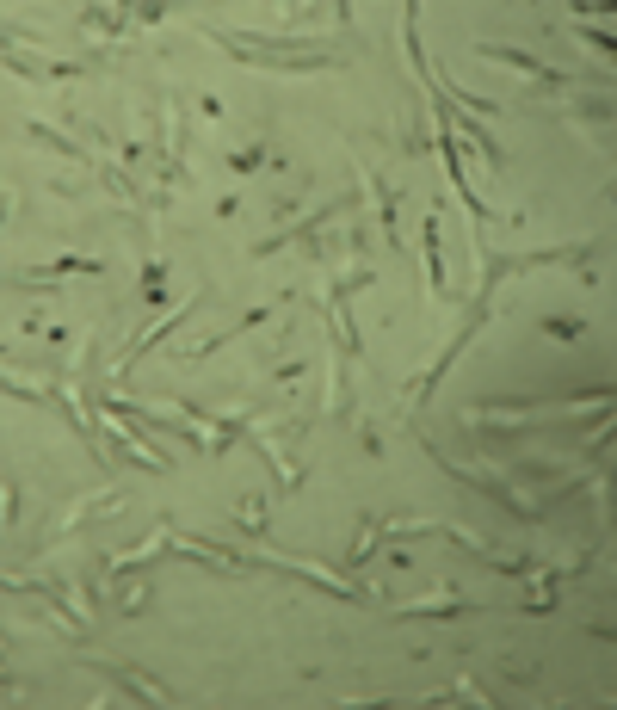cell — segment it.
<instances>
[{
  "label": "cell",
  "instance_id": "1",
  "mask_svg": "<svg viewBox=\"0 0 617 710\" xmlns=\"http://www.w3.org/2000/svg\"><path fill=\"white\" fill-rule=\"evenodd\" d=\"M476 56H482V62H506V68H519L525 81H537V87H550V93L574 87V75H562V68H550V62H537V56H525V50H513V44H476Z\"/></svg>",
  "mask_w": 617,
  "mask_h": 710
},
{
  "label": "cell",
  "instance_id": "2",
  "mask_svg": "<svg viewBox=\"0 0 617 710\" xmlns=\"http://www.w3.org/2000/svg\"><path fill=\"white\" fill-rule=\"evenodd\" d=\"M420 254H426V291L445 303L451 297V278H445V217H439V210H432L426 229H420Z\"/></svg>",
  "mask_w": 617,
  "mask_h": 710
},
{
  "label": "cell",
  "instance_id": "3",
  "mask_svg": "<svg viewBox=\"0 0 617 710\" xmlns=\"http://www.w3.org/2000/svg\"><path fill=\"white\" fill-rule=\"evenodd\" d=\"M25 136L38 142V149H50V155H62V161H75V167H99V155H87L81 142H68V136L50 130V124H25Z\"/></svg>",
  "mask_w": 617,
  "mask_h": 710
},
{
  "label": "cell",
  "instance_id": "4",
  "mask_svg": "<svg viewBox=\"0 0 617 710\" xmlns=\"http://www.w3.org/2000/svg\"><path fill=\"white\" fill-rule=\"evenodd\" d=\"M50 272H68V278H105L112 266H105V254H50Z\"/></svg>",
  "mask_w": 617,
  "mask_h": 710
},
{
  "label": "cell",
  "instance_id": "5",
  "mask_svg": "<svg viewBox=\"0 0 617 710\" xmlns=\"http://www.w3.org/2000/svg\"><path fill=\"white\" fill-rule=\"evenodd\" d=\"M124 19H130L124 7H87V13H81V25H87V31H99V38H118Z\"/></svg>",
  "mask_w": 617,
  "mask_h": 710
},
{
  "label": "cell",
  "instance_id": "6",
  "mask_svg": "<svg viewBox=\"0 0 617 710\" xmlns=\"http://www.w3.org/2000/svg\"><path fill=\"white\" fill-rule=\"evenodd\" d=\"M457 612H469L463 599H445V606H439V599H432V606H402L395 618H457Z\"/></svg>",
  "mask_w": 617,
  "mask_h": 710
},
{
  "label": "cell",
  "instance_id": "7",
  "mask_svg": "<svg viewBox=\"0 0 617 710\" xmlns=\"http://www.w3.org/2000/svg\"><path fill=\"white\" fill-rule=\"evenodd\" d=\"M543 334H550V340H580V334H587V322H580V315H550Z\"/></svg>",
  "mask_w": 617,
  "mask_h": 710
},
{
  "label": "cell",
  "instance_id": "8",
  "mask_svg": "<svg viewBox=\"0 0 617 710\" xmlns=\"http://www.w3.org/2000/svg\"><path fill=\"white\" fill-rule=\"evenodd\" d=\"M260 161H266V149H260V142H247V149H235V155H229V167H235V173H253Z\"/></svg>",
  "mask_w": 617,
  "mask_h": 710
},
{
  "label": "cell",
  "instance_id": "9",
  "mask_svg": "<svg viewBox=\"0 0 617 710\" xmlns=\"http://www.w3.org/2000/svg\"><path fill=\"white\" fill-rule=\"evenodd\" d=\"M580 44H593L599 56H611V38H605V31H593V25H580Z\"/></svg>",
  "mask_w": 617,
  "mask_h": 710
},
{
  "label": "cell",
  "instance_id": "10",
  "mask_svg": "<svg viewBox=\"0 0 617 710\" xmlns=\"http://www.w3.org/2000/svg\"><path fill=\"white\" fill-rule=\"evenodd\" d=\"M334 19H352V0H334Z\"/></svg>",
  "mask_w": 617,
  "mask_h": 710
}]
</instances>
